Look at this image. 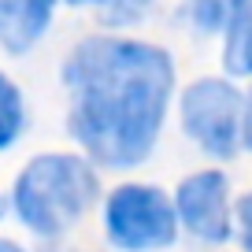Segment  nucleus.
<instances>
[{
    "mask_svg": "<svg viewBox=\"0 0 252 252\" xmlns=\"http://www.w3.org/2000/svg\"><path fill=\"white\" fill-rule=\"evenodd\" d=\"M26 130V100L19 82L8 71H0V156L8 149H15L19 137Z\"/></svg>",
    "mask_w": 252,
    "mask_h": 252,
    "instance_id": "6e6552de",
    "label": "nucleus"
},
{
    "mask_svg": "<svg viewBox=\"0 0 252 252\" xmlns=\"http://www.w3.org/2000/svg\"><path fill=\"white\" fill-rule=\"evenodd\" d=\"M67 8H104L108 0H63Z\"/></svg>",
    "mask_w": 252,
    "mask_h": 252,
    "instance_id": "ddd939ff",
    "label": "nucleus"
},
{
    "mask_svg": "<svg viewBox=\"0 0 252 252\" xmlns=\"http://www.w3.org/2000/svg\"><path fill=\"white\" fill-rule=\"evenodd\" d=\"M104 237L119 252H167L178 241L171 193L152 182H123L104 197Z\"/></svg>",
    "mask_w": 252,
    "mask_h": 252,
    "instance_id": "7ed1b4c3",
    "label": "nucleus"
},
{
    "mask_svg": "<svg viewBox=\"0 0 252 252\" xmlns=\"http://www.w3.org/2000/svg\"><path fill=\"white\" fill-rule=\"evenodd\" d=\"M241 149L252 152V93L245 96V115H241Z\"/></svg>",
    "mask_w": 252,
    "mask_h": 252,
    "instance_id": "f8f14e48",
    "label": "nucleus"
},
{
    "mask_svg": "<svg viewBox=\"0 0 252 252\" xmlns=\"http://www.w3.org/2000/svg\"><path fill=\"white\" fill-rule=\"evenodd\" d=\"M234 234L241 237V249L252 252V189L241 193V200L234 204Z\"/></svg>",
    "mask_w": 252,
    "mask_h": 252,
    "instance_id": "9b49d317",
    "label": "nucleus"
},
{
    "mask_svg": "<svg viewBox=\"0 0 252 252\" xmlns=\"http://www.w3.org/2000/svg\"><path fill=\"white\" fill-rule=\"evenodd\" d=\"M152 11V0H108L100 8V23L111 30H130V26L145 23Z\"/></svg>",
    "mask_w": 252,
    "mask_h": 252,
    "instance_id": "9d476101",
    "label": "nucleus"
},
{
    "mask_svg": "<svg viewBox=\"0 0 252 252\" xmlns=\"http://www.w3.org/2000/svg\"><path fill=\"white\" fill-rule=\"evenodd\" d=\"M230 4L234 0H186L182 19L197 37H219L230 23Z\"/></svg>",
    "mask_w": 252,
    "mask_h": 252,
    "instance_id": "1a4fd4ad",
    "label": "nucleus"
},
{
    "mask_svg": "<svg viewBox=\"0 0 252 252\" xmlns=\"http://www.w3.org/2000/svg\"><path fill=\"white\" fill-rule=\"evenodd\" d=\"M245 96L234 78H193L178 96V126L212 159H234L241 152Z\"/></svg>",
    "mask_w": 252,
    "mask_h": 252,
    "instance_id": "20e7f679",
    "label": "nucleus"
},
{
    "mask_svg": "<svg viewBox=\"0 0 252 252\" xmlns=\"http://www.w3.org/2000/svg\"><path fill=\"white\" fill-rule=\"evenodd\" d=\"M0 219H4V197H0Z\"/></svg>",
    "mask_w": 252,
    "mask_h": 252,
    "instance_id": "2eb2a0df",
    "label": "nucleus"
},
{
    "mask_svg": "<svg viewBox=\"0 0 252 252\" xmlns=\"http://www.w3.org/2000/svg\"><path fill=\"white\" fill-rule=\"evenodd\" d=\"M60 0H0V48L26 56L45 41Z\"/></svg>",
    "mask_w": 252,
    "mask_h": 252,
    "instance_id": "423d86ee",
    "label": "nucleus"
},
{
    "mask_svg": "<svg viewBox=\"0 0 252 252\" xmlns=\"http://www.w3.org/2000/svg\"><path fill=\"white\" fill-rule=\"evenodd\" d=\"M100 200V174L82 152H41L11 182V212L41 241L71 234Z\"/></svg>",
    "mask_w": 252,
    "mask_h": 252,
    "instance_id": "f03ea898",
    "label": "nucleus"
},
{
    "mask_svg": "<svg viewBox=\"0 0 252 252\" xmlns=\"http://www.w3.org/2000/svg\"><path fill=\"white\" fill-rule=\"evenodd\" d=\"M178 230L197 237L200 245H226L234 237V204H230V178L219 167L193 171L171 193Z\"/></svg>",
    "mask_w": 252,
    "mask_h": 252,
    "instance_id": "39448f33",
    "label": "nucleus"
},
{
    "mask_svg": "<svg viewBox=\"0 0 252 252\" xmlns=\"http://www.w3.org/2000/svg\"><path fill=\"white\" fill-rule=\"evenodd\" d=\"M67 130L93 167L134 171L156 152L174 100V56L123 33H89L60 67Z\"/></svg>",
    "mask_w": 252,
    "mask_h": 252,
    "instance_id": "f257e3e1",
    "label": "nucleus"
},
{
    "mask_svg": "<svg viewBox=\"0 0 252 252\" xmlns=\"http://www.w3.org/2000/svg\"><path fill=\"white\" fill-rule=\"evenodd\" d=\"M0 252H30V249H23V245L11 241V237H0Z\"/></svg>",
    "mask_w": 252,
    "mask_h": 252,
    "instance_id": "4468645a",
    "label": "nucleus"
},
{
    "mask_svg": "<svg viewBox=\"0 0 252 252\" xmlns=\"http://www.w3.org/2000/svg\"><path fill=\"white\" fill-rule=\"evenodd\" d=\"M222 71L226 78H252V0L230 4V23L222 30Z\"/></svg>",
    "mask_w": 252,
    "mask_h": 252,
    "instance_id": "0eeeda50",
    "label": "nucleus"
}]
</instances>
